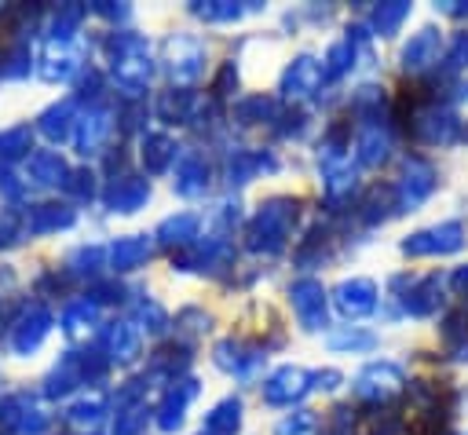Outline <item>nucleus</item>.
Here are the masks:
<instances>
[{"instance_id": "8", "label": "nucleus", "mask_w": 468, "mask_h": 435, "mask_svg": "<svg viewBox=\"0 0 468 435\" xmlns=\"http://www.w3.org/2000/svg\"><path fill=\"white\" fill-rule=\"evenodd\" d=\"M431 186H435V172H431V164H424V161H410V164H406V179H402V197L413 205V201H420Z\"/></svg>"}, {"instance_id": "9", "label": "nucleus", "mask_w": 468, "mask_h": 435, "mask_svg": "<svg viewBox=\"0 0 468 435\" xmlns=\"http://www.w3.org/2000/svg\"><path fill=\"white\" fill-rule=\"evenodd\" d=\"M168 55H172V73L179 77V80H190L201 66V51H197V44L194 40H172L168 44Z\"/></svg>"}, {"instance_id": "20", "label": "nucleus", "mask_w": 468, "mask_h": 435, "mask_svg": "<svg viewBox=\"0 0 468 435\" xmlns=\"http://www.w3.org/2000/svg\"><path fill=\"white\" fill-rule=\"evenodd\" d=\"M197 179H201V168L194 157H183V172H179V190H197Z\"/></svg>"}, {"instance_id": "23", "label": "nucleus", "mask_w": 468, "mask_h": 435, "mask_svg": "<svg viewBox=\"0 0 468 435\" xmlns=\"http://www.w3.org/2000/svg\"><path fill=\"white\" fill-rule=\"evenodd\" d=\"M384 146H388L384 135L377 139V132H366V139H362V157H366V161H377V157H384Z\"/></svg>"}, {"instance_id": "16", "label": "nucleus", "mask_w": 468, "mask_h": 435, "mask_svg": "<svg viewBox=\"0 0 468 435\" xmlns=\"http://www.w3.org/2000/svg\"><path fill=\"white\" fill-rule=\"evenodd\" d=\"M314 80H318V66H314L311 58H300V62H296V66L289 69V77H285V84H289V88H296V84H303L307 91L314 88Z\"/></svg>"}, {"instance_id": "12", "label": "nucleus", "mask_w": 468, "mask_h": 435, "mask_svg": "<svg viewBox=\"0 0 468 435\" xmlns=\"http://www.w3.org/2000/svg\"><path fill=\"white\" fill-rule=\"evenodd\" d=\"M110 201H113L117 208H124V212H128V208H135V205H143V201H146V183H143V179H124L121 186H113V190H110Z\"/></svg>"}, {"instance_id": "19", "label": "nucleus", "mask_w": 468, "mask_h": 435, "mask_svg": "<svg viewBox=\"0 0 468 435\" xmlns=\"http://www.w3.org/2000/svg\"><path fill=\"white\" fill-rule=\"evenodd\" d=\"M168 157H172V143H168V139H150V168H154V172L165 168Z\"/></svg>"}, {"instance_id": "18", "label": "nucleus", "mask_w": 468, "mask_h": 435, "mask_svg": "<svg viewBox=\"0 0 468 435\" xmlns=\"http://www.w3.org/2000/svg\"><path fill=\"white\" fill-rule=\"evenodd\" d=\"M406 11H410L406 4H391V7H380V11H377V26H380V33H391V29H395V26L406 18Z\"/></svg>"}, {"instance_id": "3", "label": "nucleus", "mask_w": 468, "mask_h": 435, "mask_svg": "<svg viewBox=\"0 0 468 435\" xmlns=\"http://www.w3.org/2000/svg\"><path fill=\"white\" fill-rule=\"evenodd\" d=\"M303 391H307V373L285 366V369H278V373L267 380L263 398H267V402H292V398H300Z\"/></svg>"}, {"instance_id": "22", "label": "nucleus", "mask_w": 468, "mask_h": 435, "mask_svg": "<svg viewBox=\"0 0 468 435\" xmlns=\"http://www.w3.org/2000/svg\"><path fill=\"white\" fill-rule=\"evenodd\" d=\"M88 121H91V124H84V135H80V139H84L88 146H95V143L102 139V132H106V117H102V113H91Z\"/></svg>"}, {"instance_id": "6", "label": "nucleus", "mask_w": 468, "mask_h": 435, "mask_svg": "<svg viewBox=\"0 0 468 435\" xmlns=\"http://www.w3.org/2000/svg\"><path fill=\"white\" fill-rule=\"evenodd\" d=\"M336 303H340L344 314H362V311H369V307H373V281H366V278L344 281V285L336 289Z\"/></svg>"}, {"instance_id": "2", "label": "nucleus", "mask_w": 468, "mask_h": 435, "mask_svg": "<svg viewBox=\"0 0 468 435\" xmlns=\"http://www.w3.org/2000/svg\"><path fill=\"white\" fill-rule=\"evenodd\" d=\"M113 73H117V80H124V84H143V80H146V73H150V55H146V48H143L139 37H124V40L117 44Z\"/></svg>"}, {"instance_id": "7", "label": "nucleus", "mask_w": 468, "mask_h": 435, "mask_svg": "<svg viewBox=\"0 0 468 435\" xmlns=\"http://www.w3.org/2000/svg\"><path fill=\"white\" fill-rule=\"evenodd\" d=\"M292 303H296V311H300V318L307 322V325H318L322 322V285L318 281H296L292 285Z\"/></svg>"}, {"instance_id": "10", "label": "nucleus", "mask_w": 468, "mask_h": 435, "mask_svg": "<svg viewBox=\"0 0 468 435\" xmlns=\"http://www.w3.org/2000/svg\"><path fill=\"white\" fill-rule=\"evenodd\" d=\"M135 329L132 325H124V322H117V325H110L106 329V347H110V355L113 358H132L135 355Z\"/></svg>"}, {"instance_id": "17", "label": "nucleus", "mask_w": 468, "mask_h": 435, "mask_svg": "<svg viewBox=\"0 0 468 435\" xmlns=\"http://www.w3.org/2000/svg\"><path fill=\"white\" fill-rule=\"evenodd\" d=\"M194 216H179V219H168V223H161V238L165 241H183V238H190L194 234Z\"/></svg>"}, {"instance_id": "13", "label": "nucleus", "mask_w": 468, "mask_h": 435, "mask_svg": "<svg viewBox=\"0 0 468 435\" xmlns=\"http://www.w3.org/2000/svg\"><path fill=\"white\" fill-rule=\"evenodd\" d=\"M190 395H194V387L186 384L179 395L172 391V395L165 398V406H161V428H176V424H179V417H183V406H186V398H190Z\"/></svg>"}, {"instance_id": "1", "label": "nucleus", "mask_w": 468, "mask_h": 435, "mask_svg": "<svg viewBox=\"0 0 468 435\" xmlns=\"http://www.w3.org/2000/svg\"><path fill=\"white\" fill-rule=\"evenodd\" d=\"M461 241H464V230H461V223H439V227H431V230H420V234H413V238L406 241V252H413V256L457 252V249H461Z\"/></svg>"}, {"instance_id": "21", "label": "nucleus", "mask_w": 468, "mask_h": 435, "mask_svg": "<svg viewBox=\"0 0 468 435\" xmlns=\"http://www.w3.org/2000/svg\"><path fill=\"white\" fill-rule=\"evenodd\" d=\"M73 417H77V420H88V424H95V420L102 417V398H99V395H91L88 402H80V406L73 409Z\"/></svg>"}, {"instance_id": "11", "label": "nucleus", "mask_w": 468, "mask_h": 435, "mask_svg": "<svg viewBox=\"0 0 468 435\" xmlns=\"http://www.w3.org/2000/svg\"><path fill=\"white\" fill-rule=\"evenodd\" d=\"M150 256V241L146 238H124V241H117L113 245V263L124 271V267H135L139 260H146Z\"/></svg>"}, {"instance_id": "15", "label": "nucleus", "mask_w": 468, "mask_h": 435, "mask_svg": "<svg viewBox=\"0 0 468 435\" xmlns=\"http://www.w3.org/2000/svg\"><path fill=\"white\" fill-rule=\"evenodd\" d=\"M314 428H318V420L300 409V413H292V417H285L278 424V435H314Z\"/></svg>"}, {"instance_id": "5", "label": "nucleus", "mask_w": 468, "mask_h": 435, "mask_svg": "<svg viewBox=\"0 0 468 435\" xmlns=\"http://www.w3.org/2000/svg\"><path fill=\"white\" fill-rule=\"evenodd\" d=\"M439 48H442L439 29H420V33L406 44L402 58H406V66H410V69H424V66H431V62L439 58Z\"/></svg>"}, {"instance_id": "24", "label": "nucleus", "mask_w": 468, "mask_h": 435, "mask_svg": "<svg viewBox=\"0 0 468 435\" xmlns=\"http://www.w3.org/2000/svg\"><path fill=\"white\" fill-rule=\"evenodd\" d=\"M446 62H450V66H464V62H468V33H461V37L453 40V48H450Z\"/></svg>"}, {"instance_id": "14", "label": "nucleus", "mask_w": 468, "mask_h": 435, "mask_svg": "<svg viewBox=\"0 0 468 435\" xmlns=\"http://www.w3.org/2000/svg\"><path fill=\"white\" fill-rule=\"evenodd\" d=\"M208 428L230 435V431L238 428V402H223V406H216L212 417H208Z\"/></svg>"}, {"instance_id": "4", "label": "nucleus", "mask_w": 468, "mask_h": 435, "mask_svg": "<svg viewBox=\"0 0 468 435\" xmlns=\"http://www.w3.org/2000/svg\"><path fill=\"white\" fill-rule=\"evenodd\" d=\"M402 387V373L391 366V362H380V366H369L362 377H358V395H395Z\"/></svg>"}]
</instances>
